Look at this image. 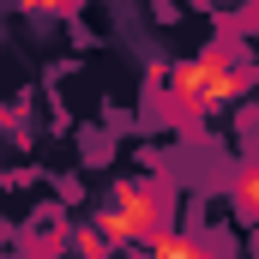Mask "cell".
Instances as JSON below:
<instances>
[{
    "label": "cell",
    "mask_w": 259,
    "mask_h": 259,
    "mask_svg": "<svg viewBox=\"0 0 259 259\" xmlns=\"http://www.w3.org/2000/svg\"><path fill=\"white\" fill-rule=\"evenodd\" d=\"M103 223H109V235H115V241H127V235H139V229L151 223V199H145V193H133V187H121V193L109 199Z\"/></svg>",
    "instance_id": "2"
},
{
    "label": "cell",
    "mask_w": 259,
    "mask_h": 259,
    "mask_svg": "<svg viewBox=\"0 0 259 259\" xmlns=\"http://www.w3.org/2000/svg\"><path fill=\"white\" fill-rule=\"evenodd\" d=\"M175 84L187 91V97H199V103H217V97H235V72L217 61H187L181 72H175Z\"/></svg>",
    "instance_id": "1"
}]
</instances>
